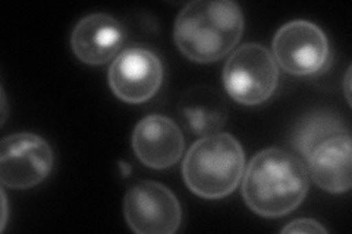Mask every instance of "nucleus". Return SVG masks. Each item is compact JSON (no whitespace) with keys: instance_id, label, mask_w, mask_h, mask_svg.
<instances>
[{"instance_id":"nucleus-6","label":"nucleus","mask_w":352,"mask_h":234,"mask_svg":"<svg viewBox=\"0 0 352 234\" xmlns=\"http://www.w3.org/2000/svg\"><path fill=\"white\" fill-rule=\"evenodd\" d=\"M330 56L323 30L310 21L286 22L273 38V58L291 75L307 76L322 72Z\"/></svg>"},{"instance_id":"nucleus-3","label":"nucleus","mask_w":352,"mask_h":234,"mask_svg":"<svg viewBox=\"0 0 352 234\" xmlns=\"http://www.w3.org/2000/svg\"><path fill=\"white\" fill-rule=\"evenodd\" d=\"M245 169V154L230 133L216 132L198 139L182 164L185 185L197 196L222 199L238 187Z\"/></svg>"},{"instance_id":"nucleus-5","label":"nucleus","mask_w":352,"mask_h":234,"mask_svg":"<svg viewBox=\"0 0 352 234\" xmlns=\"http://www.w3.org/2000/svg\"><path fill=\"white\" fill-rule=\"evenodd\" d=\"M49 142L31 132H18L3 138L0 145V180L15 191L36 187L53 169Z\"/></svg>"},{"instance_id":"nucleus-7","label":"nucleus","mask_w":352,"mask_h":234,"mask_svg":"<svg viewBox=\"0 0 352 234\" xmlns=\"http://www.w3.org/2000/svg\"><path fill=\"white\" fill-rule=\"evenodd\" d=\"M128 227L138 234H173L182 222L178 198L157 182H140L128 189L124 202Z\"/></svg>"},{"instance_id":"nucleus-13","label":"nucleus","mask_w":352,"mask_h":234,"mask_svg":"<svg viewBox=\"0 0 352 234\" xmlns=\"http://www.w3.org/2000/svg\"><path fill=\"white\" fill-rule=\"evenodd\" d=\"M348 132L346 125L336 116L329 113H314L307 116L301 124L296 126L294 132L292 145L298 150L304 157L313 151L317 143L327 139L329 137L338 135V133Z\"/></svg>"},{"instance_id":"nucleus-14","label":"nucleus","mask_w":352,"mask_h":234,"mask_svg":"<svg viewBox=\"0 0 352 234\" xmlns=\"http://www.w3.org/2000/svg\"><path fill=\"white\" fill-rule=\"evenodd\" d=\"M282 233H313V234H324L327 230L320 224V222L311 218H300L288 222Z\"/></svg>"},{"instance_id":"nucleus-8","label":"nucleus","mask_w":352,"mask_h":234,"mask_svg":"<svg viewBox=\"0 0 352 234\" xmlns=\"http://www.w3.org/2000/svg\"><path fill=\"white\" fill-rule=\"evenodd\" d=\"M163 65L159 56L142 47L120 51L110 65L107 80L113 94L129 104L148 102L163 82Z\"/></svg>"},{"instance_id":"nucleus-16","label":"nucleus","mask_w":352,"mask_h":234,"mask_svg":"<svg viewBox=\"0 0 352 234\" xmlns=\"http://www.w3.org/2000/svg\"><path fill=\"white\" fill-rule=\"evenodd\" d=\"M2 204H3V218H2V231H3L8 222V198H6L5 189L2 191Z\"/></svg>"},{"instance_id":"nucleus-11","label":"nucleus","mask_w":352,"mask_h":234,"mask_svg":"<svg viewBox=\"0 0 352 234\" xmlns=\"http://www.w3.org/2000/svg\"><path fill=\"white\" fill-rule=\"evenodd\" d=\"M124 40L122 25L113 16L97 12L87 15L75 25L71 34V47L81 62L98 66L115 58Z\"/></svg>"},{"instance_id":"nucleus-15","label":"nucleus","mask_w":352,"mask_h":234,"mask_svg":"<svg viewBox=\"0 0 352 234\" xmlns=\"http://www.w3.org/2000/svg\"><path fill=\"white\" fill-rule=\"evenodd\" d=\"M351 66L348 68L346 73H345V80H344V91H345V97L348 104H351Z\"/></svg>"},{"instance_id":"nucleus-1","label":"nucleus","mask_w":352,"mask_h":234,"mask_svg":"<svg viewBox=\"0 0 352 234\" xmlns=\"http://www.w3.org/2000/svg\"><path fill=\"white\" fill-rule=\"evenodd\" d=\"M308 192L304 164L282 148H267L250 161L242 180V198L254 214L278 218L298 208Z\"/></svg>"},{"instance_id":"nucleus-2","label":"nucleus","mask_w":352,"mask_h":234,"mask_svg":"<svg viewBox=\"0 0 352 234\" xmlns=\"http://www.w3.org/2000/svg\"><path fill=\"white\" fill-rule=\"evenodd\" d=\"M244 27L242 10L232 0H195L176 18L173 38L186 59L212 63L234 50Z\"/></svg>"},{"instance_id":"nucleus-9","label":"nucleus","mask_w":352,"mask_h":234,"mask_svg":"<svg viewBox=\"0 0 352 234\" xmlns=\"http://www.w3.org/2000/svg\"><path fill=\"white\" fill-rule=\"evenodd\" d=\"M179 126L166 116L151 115L141 119L132 132V148L137 159L150 169H169L184 152Z\"/></svg>"},{"instance_id":"nucleus-4","label":"nucleus","mask_w":352,"mask_h":234,"mask_svg":"<svg viewBox=\"0 0 352 234\" xmlns=\"http://www.w3.org/2000/svg\"><path fill=\"white\" fill-rule=\"evenodd\" d=\"M223 85L229 97L244 106L266 103L279 84V68L267 47L248 43L226 60Z\"/></svg>"},{"instance_id":"nucleus-10","label":"nucleus","mask_w":352,"mask_h":234,"mask_svg":"<svg viewBox=\"0 0 352 234\" xmlns=\"http://www.w3.org/2000/svg\"><path fill=\"white\" fill-rule=\"evenodd\" d=\"M349 132L317 143L307 155L313 182L329 194L348 192L352 185V145Z\"/></svg>"},{"instance_id":"nucleus-12","label":"nucleus","mask_w":352,"mask_h":234,"mask_svg":"<svg viewBox=\"0 0 352 234\" xmlns=\"http://www.w3.org/2000/svg\"><path fill=\"white\" fill-rule=\"evenodd\" d=\"M184 126L194 135L207 137L225 125L228 117L226 104L213 90L197 88L186 94L178 108Z\"/></svg>"}]
</instances>
